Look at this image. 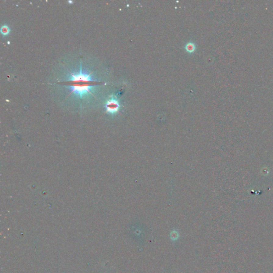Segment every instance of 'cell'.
Wrapping results in <instances>:
<instances>
[{
  "label": "cell",
  "instance_id": "4",
  "mask_svg": "<svg viewBox=\"0 0 273 273\" xmlns=\"http://www.w3.org/2000/svg\"><path fill=\"white\" fill-rule=\"evenodd\" d=\"M10 28H9L8 26H2L1 28V33H2L3 35H8V34L10 33Z\"/></svg>",
  "mask_w": 273,
  "mask_h": 273
},
{
  "label": "cell",
  "instance_id": "3",
  "mask_svg": "<svg viewBox=\"0 0 273 273\" xmlns=\"http://www.w3.org/2000/svg\"><path fill=\"white\" fill-rule=\"evenodd\" d=\"M185 49L189 53H193L195 51V49H196V45H195V43L192 42L187 43L185 46Z\"/></svg>",
  "mask_w": 273,
  "mask_h": 273
},
{
  "label": "cell",
  "instance_id": "2",
  "mask_svg": "<svg viewBox=\"0 0 273 273\" xmlns=\"http://www.w3.org/2000/svg\"><path fill=\"white\" fill-rule=\"evenodd\" d=\"M120 103L115 95L110 96V98L107 101L105 105L106 112L114 114L119 112L120 109Z\"/></svg>",
  "mask_w": 273,
  "mask_h": 273
},
{
  "label": "cell",
  "instance_id": "1",
  "mask_svg": "<svg viewBox=\"0 0 273 273\" xmlns=\"http://www.w3.org/2000/svg\"><path fill=\"white\" fill-rule=\"evenodd\" d=\"M92 73L87 74L83 73L82 65H81L80 71L78 74H74L70 72V78L65 82L67 85H68L72 90L70 95L74 93L76 95H80L81 98H82L83 96H87L89 95H93L91 92L92 88L99 84L100 83L92 80L91 76Z\"/></svg>",
  "mask_w": 273,
  "mask_h": 273
}]
</instances>
